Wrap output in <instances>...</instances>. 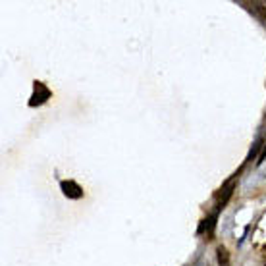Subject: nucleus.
Here are the masks:
<instances>
[{"label": "nucleus", "mask_w": 266, "mask_h": 266, "mask_svg": "<svg viewBox=\"0 0 266 266\" xmlns=\"http://www.w3.org/2000/svg\"><path fill=\"white\" fill-rule=\"evenodd\" d=\"M60 187H62V191H64V195L69 197V199H81L83 197V189L75 183V181H62L60 183Z\"/></svg>", "instance_id": "f257e3e1"}, {"label": "nucleus", "mask_w": 266, "mask_h": 266, "mask_svg": "<svg viewBox=\"0 0 266 266\" xmlns=\"http://www.w3.org/2000/svg\"><path fill=\"white\" fill-rule=\"evenodd\" d=\"M48 97H50V91L44 87L41 81H37V83H35V95H33V100H31L29 104H31V106H35V104H43Z\"/></svg>", "instance_id": "f03ea898"}, {"label": "nucleus", "mask_w": 266, "mask_h": 266, "mask_svg": "<svg viewBox=\"0 0 266 266\" xmlns=\"http://www.w3.org/2000/svg\"><path fill=\"white\" fill-rule=\"evenodd\" d=\"M249 6H251V10L255 12V16H257L263 23H266V6L265 4H261V2H251Z\"/></svg>", "instance_id": "7ed1b4c3"}, {"label": "nucleus", "mask_w": 266, "mask_h": 266, "mask_svg": "<svg viewBox=\"0 0 266 266\" xmlns=\"http://www.w3.org/2000/svg\"><path fill=\"white\" fill-rule=\"evenodd\" d=\"M233 189H235V183H230L226 189H224V197L220 199V202H218V208H224L226 204H228V200H230V197L233 195Z\"/></svg>", "instance_id": "20e7f679"}, {"label": "nucleus", "mask_w": 266, "mask_h": 266, "mask_svg": "<svg viewBox=\"0 0 266 266\" xmlns=\"http://www.w3.org/2000/svg\"><path fill=\"white\" fill-rule=\"evenodd\" d=\"M218 263L222 266H228V263H230V255H228L226 247H218Z\"/></svg>", "instance_id": "39448f33"}, {"label": "nucleus", "mask_w": 266, "mask_h": 266, "mask_svg": "<svg viewBox=\"0 0 266 266\" xmlns=\"http://www.w3.org/2000/svg\"><path fill=\"white\" fill-rule=\"evenodd\" d=\"M266 160V147L263 149V153H261V156H259V164H263Z\"/></svg>", "instance_id": "423d86ee"}]
</instances>
